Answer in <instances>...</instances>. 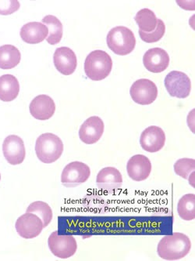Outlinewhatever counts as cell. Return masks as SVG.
<instances>
[{"label":"cell","instance_id":"cell-11","mask_svg":"<svg viewBox=\"0 0 195 261\" xmlns=\"http://www.w3.org/2000/svg\"><path fill=\"white\" fill-rule=\"evenodd\" d=\"M166 143V134L162 129L156 126L146 128L142 132L140 144L145 151L154 153L164 148Z\"/></svg>","mask_w":195,"mask_h":261},{"label":"cell","instance_id":"cell-9","mask_svg":"<svg viewBox=\"0 0 195 261\" xmlns=\"http://www.w3.org/2000/svg\"><path fill=\"white\" fill-rule=\"evenodd\" d=\"M15 227L19 236L26 239L37 237L44 228L40 217L33 213H26L20 216L17 220Z\"/></svg>","mask_w":195,"mask_h":261},{"label":"cell","instance_id":"cell-25","mask_svg":"<svg viewBox=\"0 0 195 261\" xmlns=\"http://www.w3.org/2000/svg\"><path fill=\"white\" fill-rule=\"evenodd\" d=\"M195 160L192 159H181L174 164V171L182 178L189 179V176L194 174Z\"/></svg>","mask_w":195,"mask_h":261},{"label":"cell","instance_id":"cell-17","mask_svg":"<svg viewBox=\"0 0 195 261\" xmlns=\"http://www.w3.org/2000/svg\"><path fill=\"white\" fill-rule=\"evenodd\" d=\"M96 184L102 190L111 193L121 188L123 177L117 169L114 167H106L98 173Z\"/></svg>","mask_w":195,"mask_h":261},{"label":"cell","instance_id":"cell-27","mask_svg":"<svg viewBox=\"0 0 195 261\" xmlns=\"http://www.w3.org/2000/svg\"><path fill=\"white\" fill-rule=\"evenodd\" d=\"M20 8V3L17 0H0V14L10 15L14 14Z\"/></svg>","mask_w":195,"mask_h":261},{"label":"cell","instance_id":"cell-1","mask_svg":"<svg viewBox=\"0 0 195 261\" xmlns=\"http://www.w3.org/2000/svg\"><path fill=\"white\" fill-rule=\"evenodd\" d=\"M191 248L188 236L182 233H173L164 236L158 243L157 253L166 260H178L185 257Z\"/></svg>","mask_w":195,"mask_h":261},{"label":"cell","instance_id":"cell-22","mask_svg":"<svg viewBox=\"0 0 195 261\" xmlns=\"http://www.w3.org/2000/svg\"><path fill=\"white\" fill-rule=\"evenodd\" d=\"M135 21L139 27L140 31L143 33H151L156 29L158 19L152 10L142 9L137 13Z\"/></svg>","mask_w":195,"mask_h":261},{"label":"cell","instance_id":"cell-13","mask_svg":"<svg viewBox=\"0 0 195 261\" xmlns=\"http://www.w3.org/2000/svg\"><path fill=\"white\" fill-rule=\"evenodd\" d=\"M54 65L58 71L64 75H72L78 66L77 56L69 47H59L55 51Z\"/></svg>","mask_w":195,"mask_h":261},{"label":"cell","instance_id":"cell-21","mask_svg":"<svg viewBox=\"0 0 195 261\" xmlns=\"http://www.w3.org/2000/svg\"><path fill=\"white\" fill-rule=\"evenodd\" d=\"M42 24H44L49 30V36L46 38L48 43L58 44L62 37V24L60 20L55 16L47 15L42 19Z\"/></svg>","mask_w":195,"mask_h":261},{"label":"cell","instance_id":"cell-6","mask_svg":"<svg viewBox=\"0 0 195 261\" xmlns=\"http://www.w3.org/2000/svg\"><path fill=\"white\" fill-rule=\"evenodd\" d=\"M91 175L89 166L81 162H73L65 166L61 182L67 188H75L87 181Z\"/></svg>","mask_w":195,"mask_h":261},{"label":"cell","instance_id":"cell-3","mask_svg":"<svg viewBox=\"0 0 195 261\" xmlns=\"http://www.w3.org/2000/svg\"><path fill=\"white\" fill-rule=\"evenodd\" d=\"M63 151L62 140L56 134L46 133L38 138L36 152L38 159L42 163L49 164L59 160Z\"/></svg>","mask_w":195,"mask_h":261},{"label":"cell","instance_id":"cell-16","mask_svg":"<svg viewBox=\"0 0 195 261\" xmlns=\"http://www.w3.org/2000/svg\"><path fill=\"white\" fill-rule=\"evenodd\" d=\"M30 115L39 120H48L56 112V105L52 97L48 95L38 96L30 103Z\"/></svg>","mask_w":195,"mask_h":261},{"label":"cell","instance_id":"cell-15","mask_svg":"<svg viewBox=\"0 0 195 261\" xmlns=\"http://www.w3.org/2000/svg\"><path fill=\"white\" fill-rule=\"evenodd\" d=\"M143 63L145 68L151 72H162L170 65V56L161 48H152L144 55Z\"/></svg>","mask_w":195,"mask_h":261},{"label":"cell","instance_id":"cell-28","mask_svg":"<svg viewBox=\"0 0 195 261\" xmlns=\"http://www.w3.org/2000/svg\"><path fill=\"white\" fill-rule=\"evenodd\" d=\"M0 180H1V175H0Z\"/></svg>","mask_w":195,"mask_h":261},{"label":"cell","instance_id":"cell-2","mask_svg":"<svg viewBox=\"0 0 195 261\" xmlns=\"http://www.w3.org/2000/svg\"><path fill=\"white\" fill-rule=\"evenodd\" d=\"M113 68L111 57L103 50L92 51L86 58L84 71L90 80L101 81L109 76Z\"/></svg>","mask_w":195,"mask_h":261},{"label":"cell","instance_id":"cell-12","mask_svg":"<svg viewBox=\"0 0 195 261\" xmlns=\"http://www.w3.org/2000/svg\"><path fill=\"white\" fill-rule=\"evenodd\" d=\"M104 129V122L102 119L98 116H91L81 125L79 130L80 139L84 144H95L102 138Z\"/></svg>","mask_w":195,"mask_h":261},{"label":"cell","instance_id":"cell-10","mask_svg":"<svg viewBox=\"0 0 195 261\" xmlns=\"http://www.w3.org/2000/svg\"><path fill=\"white\" fill-rule=\"evenodd\" d=\"M3 152L10 164L19 165L22 163L26 155L24 141L18 136H8L3 144Z\"/></svg>","mask_w":195,"mask_h":261},{"label":"cell","instance_id":"cell-24","mask_svg":"<svg viewBox=\"0 0 195 261\" xmlns=\"http://www.w3.org/2000/svg\"><path fill=\"white\" fill-rule=\"evenodd\" d=\"M27 213H33L40 217L44 227H47L52 219V211L51 207L46 202L42 201L32 202L27 208Z\"/></svg>","mask_w":195,"mask_h":261},{"label":"cell","instance_id":"cell-4","mask_svg":"<svg viewBox=\"0 0 195 261\" xmlns=\"http://www.w3.org/2000/svg\"><path fill=\"white\" fill-rule=\"evenodd\" d=\"M106 42L108 47L120 56L132 53L136 46L135 34L131 29L124 26H118L111 29L108 33Z\"/></svg>","mask_w":195,"mask_h":261},{"label":"cell","instance_id":"cell-20","mask_svg":"<svg viewBox=\"0 0 195 261\" xmlns=\"http://www.w3.org/2000/svg\"><path fill=\"white\" fill-rule=\"evenodd\" d=\"M21 55L19 49L13 45L0 46V68L11 69L20 63Z\"/></svg>","mask_w":195,"mask_h":261},{"label":"cell","instance_id":"cell-26","mask_svg":"<svg viewBox=\"0 0 195 261\" xmlns=\"http://www.w3.org/2000/svg\"><path fill=\"white\" fill-rule=\"evenodd\" d=\"M166 33V25L161 19H158L156 29L151 33H143L139 30V36L141 39L147 43H156L164 37Z\"/></svg>","mask_w":195,"mask_h":261},{"label":"cell","instance_id":"cell-7","mask_svg":"<svg viewBox=\"0 0 195 261\" xmlns=\"http://www.w3.org/2000/svg\"><path fill=\"white\" fill-rule=\"evenodd\" d=\"M165 87L171 97L187 98L191 90V82L185 73L173 71L165 78Z\"/></svg>","mask_w":195,"mask_h":261},{"label":"cell","instance_id":"cell-18","mask_svg":"<svg viewBox=\"0 0 195 261\" xmlns=\"http://www.w3.org/2000/svg\"><path fill=\"white\" fill-rule=\"evenodd\" d=\"M48 28L41 22L27 23L20 29V37L29 44L42 43L48 37Z\"/></svg>","mask_w":195,"mask_h":261},{"label":"cell","instance_id":"cell-8","mask_svg":"<svg viewBox=\"0 0 195 261\" xmlns=\"http://www.w3.org/2000/svg\"><path fill=\"white\" fill-rule=\"evenodd\" d=\"M129 93L135 103L141 106H148L156 100L158 88L151 80L142 79L133 83L129 90Z\"/></svg>","mask_w":195,"mask_h":261},{"label":"cell","instance_id":"cell-19","mask_svg":"<svg viewBox=\"0 0 195 261\" xmlns=\"http://www.w3.org/2000/svg\"><path fill=\"white\" fill-rule=\"evenodd\" d=\"M20 91L18 80L13 75L7 74L0 77V100L10 102L15 100Z\"/></svg>","mask_w":195,"mask_h":261},{"label":"cell","instance_id":"cell-5","mask_svg":"<svg viewBox=\"0 0 195 261\" xmlns=\"http://www.w3.org/2000/svg\"><path fill=\"white\" fill-rule=\"evenodd\" d=\"M48 245L54 256L61 259H68L74 256L78 249V244L74 236L71 234L61 236L58 231H54L50 234L48 239Z\"/></svg>","mask_w":195,"mask_h":261},{"label":"cell","instance_id":"cell-14","mask_svg":"<svg viewBox=\"0 0 195 261\" xmlns=\"http://www.w3.org/2000/svg\"><path fill=\"white\" fill-rule=\"evenodd\" d=\"M128 175L135 181L146 180L151 171L149 159L143 154H136L129 159L126 165Z\"/></svg>","mask_w":195,"mask_h":261},{"label":"cell","instance_id":"cell-23","mask_svg":"<svg viewBox=\"0 0 195 261\" xmlns=\"http://www.w3.org/2000/svg\"><path fill=\"white\" fill-rule=\"evenodd\" d=\"M177 212L184 221H193L195 219V195H183L177 204Z\"/></svg>","mask_w":195,"mask_h":261}]
</instances>
